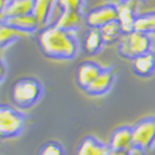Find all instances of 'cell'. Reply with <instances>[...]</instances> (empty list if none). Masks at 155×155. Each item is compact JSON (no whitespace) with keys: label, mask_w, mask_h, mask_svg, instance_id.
<instances>
[{"label":"cell","mask_w":155,"mask_h":155,"mask_svg":"<svg viewBox=\"0 0 155 155\" xmlns=\"http://www.w3.org/2000/svg\"><path fill=\"white\" fill-rule=\"evenodd\" d=\"M44 88L41 82L34 77H22L11 87V102L19 109H30L41 99Z\"/></svg>","instance_id":"cell-2"},{"label":"cell","mask_w":155,"mask_h":155,"mask_svg":"<svg viewBox=\"0 0 155 155\" xmlns=\"http://www.w3.org/2000/svg\"><path fill=\"white\" fill-rule=\"evenodd\" d=\"M134 31L141 34H155V12L139 15L134 22Z\"/></svg>","instance_id":"cell-15"},{"label":"cell","mask_w":155,"mask_h":155,"mask_svg":"<svg viewBox=\"0 0 155 155\" xmlns=\"http://www.w3.org/2000/svg\"><path fill=\"white\" fill-rule=\"evenodd\" d=\"M138 0H128L119 4L118 8V21L122 26L123 34H129L134 31V22L138 15H135V9Z\"/></svg>","instance_id":"cell-7"},{"label":"cell","mask_w":155,"mask_h":155,"mask_svg":"<svg viewBox=\"0 0 155 155\" xmlns=\"http://www.w3.org/2000/svg\"><path fill=\"white\" fill-rule=\"evenodd\" d=\"M38 47L51 60H72L78 54V42L72 31L62 30L55 25L38 34Z\"/></svg>","instance_id":"cell-1"},{"label":"cell","mask_w":155,"mask_h":155,"mask_svg":"<svg viewBox=\"0 0 155 155\" xmlns=\"http://www.w3.org/2000/svg\"><path fill=\"white\" fill-rule=\"evenodd\" d=\"M118 20V8L117 5L106 4L92 9L86 18V24L91 29H102L109 22Z\"/></svg>","instance_id":"cell-5"},{"label":"cell","mask_w":155,"mask_h":155,"mask_svg":"<svg viewBox=\"0 0 155 155\" xmlns=\"http://www.w3.org/2000/svg\"><path fill=\"white\" fill-rule=\"evenodd\" d=\"M55 2L56 0H35L34 15L38 20L40 25H44L48 21Z\"/></svg>","instance_id":"cell-16"},{"label":"cell","mask_w":155,"mask_h":155,"mask_svg":"<svg viewBox=\"0 0 155 155\" xmlns=\"http://www.w3.org/2000/svg\"><path fill=\"white\" fill-rule=\"evenodd\" d=\"M83 22V16L81 11H68L64 10L61 12V15L57 18L55 26L66 30V31H73L81 28Z\"/></svg>","instance_id":"cell-12"},{"label":"cell","mask_w":155,"mask_h":155,"mask_svg":"<svg viewBox=\"0 0 155 155\" xmlns=\"http://www.w3.org/2000/svg\"><path fill=\"white\" fill-rule=\"evenodd\" d=\"M3 24H6L9 26H12L18 30L34 34L40 28V22L36 19L34 14L30 15H22V16H15V18H8L5 20H2Z\"/></svg>","instance_id":"cell-10"},{"label":"cell","mask_w":155,"mask_h":155,"mask_svg":"<svg viewBox=\"0 0 155 155\" xmlns=\"http://www.w3.org/2000/svg\"><path fill=\"white\" fill-rule=\"evenodd\" d=\"M125 2H128V0H108V4H112V5H119V4H122V3H125Z\"/></svg>","instance_id":"cell-20"},{"label":"cell","mask_w":155,"mask_h":155,"mask_svg":"<svg viewBox=\"0 0 155 155\" xmlns=\"http://www.w3.org/2000/svg\"><path fill=\"white\" fill-rule=\"evenodd\" d=\"M101 32L103 36V40H104V44H113L117 40H120V37L124 35L118 20L109 22L104 28H102Z\"/></svg>","instance_id":"cell-17"},{"label":"cell","mask_w":155,"mask_h":155,"mask_svg":"<svg viewBox=\"0 0 155 155\" xmlns=\"http://www.w3.org/2000/svg\"><path fill=\"white\" fill-rule=\"evenodd\" d=\"M56 4L61 9V12L64 10L81 11L83 6V0H56Z\"/></svg>","instance_id":"cell-19"},{"label":"cell","mask_w":155,"mask_h":155,"mask_svg":"<svg viewBox=\"0 0 155 155\" xmlns=\"http://www.w3.org/2000/svg\"><path fill=\"white\" fill-rule=\"evenodd\" d=\"M132 67L137 76L139 77H150L155 73V55L153 52H148L141 55L132 61Z\"/></svg>","instance_id":"cell-11"},{"label":"cell","mask_w":155,"mask_h":155,"mask_svg":"<svg viewBox=\"0 0 155 155\" xmlns=\"http://www.w3.org/2000/svg\"><path fill=\"white\" fill-rule=\"evenodd\" d=\"M102 71H103V68L98 63H96L93 61L82 62L78 66V68H77V73H76L77 84L86 91V89L96 81V78L102 73Z\"/></svg>","instance_id":"cell-6"},{"label":"cell","mask_w":155,"mask_h":155,"mask_svg":"<svg viewBox=\"0 0 155 155\" xmlns=\"http://www.w3.org/2000/svg\"><path fill=\"white\" fill-rule=\"evenodd\" d=\"M151 38L149 35L141 34V32H129L124 34L118 45V51L120 56L125 58H130L132 61L141 55H145L150 52L151 48Z\"/></svg>","instance_id":"cell-3"},{"label":"cell","mask_w":155,"mask_h":155,"mask_svg":"<svg viewBox=\"0 0 155 155\" xmlns=\"http://www.w3.org/2000/svg\"><path fill=\"white\" fill-rule=\"evenodd\" d=\"M38 155H66L63 147L57 141H48L42 145Z\"/></svg>","instance_id":"cell-18"},{"label":"cell","mask_w":155,"mask_h":155,"mask_svg":"<svg viewBox=\"0 0 155 155\" xmlns=\"http://www.w3.org/2000/svg\"><path fill=\"white\" fill-rule=\"evenodd\" d=\"M35 0H9L6 6L2 10L0 19L5 20L8 18H15L22 15L34 14Z\"/></svg>","instance_id":"cell-8"},{"label":"cell","mask_w":155,"mask_h":155,"mask_svg":"<svg viewBox=\"0 0 155 155\" xmlns=\"http://www.w3.org/2000/svg\"><path fill=\"white\" fill-rule=\"evenodd\" d=\"M31 34L25 32L21 30H18L12 26H9L6 24L0 25V45H2V48H4L5 46L15 42L19 38H25V37H30Z\"/></svg>","instance_id":"cell-14"},{"label":"cell","mask_w":155,"mask_h":155,"mask_svg":"<svg viewBox=\"0 0 155 155\" xmlns=\"http://www.w3.org/2000/svg\"><path fill=\"white\" fill-rule=\"evenodd\" d=\"M114 82V73L112 70L103 68L102 73L96 78V81L89 86L86 92L91 96H102L106 94L109 89L112 88Z\"/></svg>","instance_id":"cell-9"},{"label":"cell","mask_w":155,"mask_h":155,"mask_svg":"<svg viewBox=\"0 0 155 155\" xmlns=\"http://www.w3.org/2000/svg\"><path fill=\"white\" fill-rule=\"evenodd\" d=\"M25 128V118L19 109L3 104L0 109V130L2 138L9 139L20 135Z\"/></svg>","instance_id":"cell-4"},{"label":"cell","mask_w":155,"mask_h":155,"mask_svg":"<svg viewBox=\"0 0 155 155\" xmlns=\"http://www.w3.org/2000/svg\"><path fill=\"white\" fill-rule=\"evenodd\" d=\"M104 45V40L99 29H91L89 32L84 36L83 40V48L88 55H96L98 54L102 46Z\"/></svg>","instance_id":"cell-13"}]
</instances>
